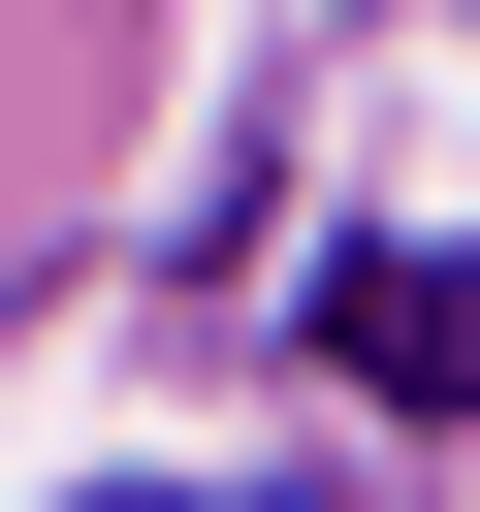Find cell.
<instances>
[{"label": "cell", "instance_id": "obj_1", "mask_svg": "<svg viewBox=\"0 0 480 512\" xmlns=\"http://www.w3.org/2000/svg\"><path fill=\"white\" fill-rule=\"evenodd\" d=\"M320 352L384 416H480V256H320Z\"/></svg>", "mask_w": 480, "mask_h": 512}]
</instances>
